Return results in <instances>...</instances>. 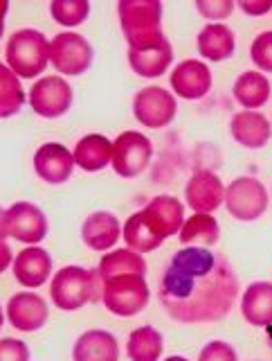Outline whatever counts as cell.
<instances>
[{"instance_id":"1","label":"cell","mask_w":272,"mask_h":361,"mask_svg":"<svg viewBox=\"0 0 272 361\" xmlns=\"http://www.w3.org/2000/svg\"><path fill=\"white\" fill-rule=\"evenodd\" d=\"M157 296L162 310L178 323H216L232 312L239 278L223 253L185 246L164 267Z\"/></svg>"},{"instance_id":"2","label":"cell","mask_w":272,"mask_h":361,"mask_svg":"<svg viewBox=\"0 0 272 361\" xmlns=\"http://www.w3.org/2000/svg\"><path fill=\"white\" fill-rule=\"evenodd\" d=\"M117 14L129 50L153 48L164 39L160 0H119Z\"/></svg>"},{"instance_id":"3","label":"cell","mask_w":272,"mask_h":361,"mask_svg":"<svg viewBox=\"0 0 272 361\" xmlns=\"http://www.w3.org/2000/svg\"><path fill=\"white\" fill-rule=\"evenodd\" d=\"M101 287L104 280L97 269L70 264L54 274L50 282V298L59 310L77 312L88 302L101 300Z\"/></svg>"},{"instance_id":"4","label":"cell","mask_w":272,"mask_h":361,"mask_svg":"<svg viewBox=\"0 0 272 361\" xmlns=\"http://www.w3.org/2000/svg\"><path fill=\"white\" fill-rule=\"evenodd\" d=\"M7 66L22 79H32L41 73L50 63V43L45 34L39 30H16L7 39Z\"/></svg>"},{"instance_id":"5","label":"cell","mask_w":272,"mask_h":361,"mask_svg":"<svg viewBox=\"0 0 272 361\" xmlns=\"http://www.w3.org/2000/svg\"><path fill=\"white\" fill-rule=\"evenodd\" d=\"M149 285L144 276H115L104 280L101 302L115 316H135L149 305Z\"/></svg>"},{"instance_id":"6","label":"cell","mask_w":272,"mask_h":361,"mask_svg":"<svg viewBox=\"0 0 272 361\" xmlns=\"http://www.w3.org/2000/svg\"><path fill=\"white\" fill-rule=\"evenodd\" d=\"M268 190L254 176H239L225 188V208L236 221H257L268 210Z\"/></svg>"},{"instance_id":"7","label":"cell","mask_w":272,"mask_h":361,"mask_svg":"<svg viewBox=\"0 0 272 361\" xmlns=\"http://www.w3.org/2000/svg\"><path fill=\"white\" fill-rule=\"evenodd\" d=\"M93 45L77 32H61L50 41V63L59 75H84L93 66Z\"/></svg>"},{"instance_id":"8","label":"cell","mask_w":272,"mask_h":361,"mask_svg":"<svg viewBox=\"0 0 272 361\" xmlns=\"http://www.w3.org/2000/svg\"><path fill=\"white\" fill-rule=\"evenodd\" d=\"M153 142L140 131H124L112 142V169L122 178L140 176L151 163Z\"/></svg>"},{"instance_id":"9","label":"cell","mask_w":272,"mask_h":361,"mask_svg":"<svg viewBox=\"0 0 272 361\" xmlns=\"http://www.w3.org/2000/svg\"><path fill=\"white\" fill-rule=\"evenodd\" d=\"M30 104L41 118H61L72 106V86L59 75H45L30 88Z\"/></svg>"},{"instance_id":"10","label":"cell","mask_w":272,"mask_h":361,"mask_svg":"<svg viewBox=\"0 0 272 361\" xmlns=\"http://www.w3.org/2000/svg\"><path fill=\"white\" fill-rule=\"evenodd\" d=\"M176 97L162 86H146L133 97V116L149 129H162L176 118Z\"/></svg>"},{"instance_id":"11","label":"cell","mask_w":272,"mask_h":361,"mask_svg":"<svg viewBox=\"0 0 272 361\" xmlns=\"http://www.w3.org/2000/svg\"><path fill=\"white\" fill-rule=\"evenodd\" d=\"M5 228L9 237L34 246L48 235V217L37 203L18 201L5 210Z\"/></svg>"},{"instance_id":"12","label":"cell","mask_w":272,"mask_h":361,"mask_svg":"<svg viewBox=\"0 0 272 361\" xmlns=\"http://www.w3.org/2000/svg\"><path fill=\"white\" fill-rule=\"evenodd\" d=\"M142 214L146 224L151 226V231L164 242L167 237L180 233L185 224V206L183 201L176 199L174 195H160L153 197L146 206L142 208Z\"/></svg>"},{"instance_id":"13","label":"cell","mask_w":272,"mask_h":361,"mask_svg":"<svg viewBox=\"0 0 272 361\" xmlns=\"http://www.w3.org/2000/svg\"><path fill=\"white\" fill-rule=\"evenodd\" d=\"M48 302L34 291H18L7 302V321L18 332H37L48 323Z\"/></svg>"},{"instance_id":"14","label":"cell","mask_w":272,"mask_h":361,"mask_svg":"<svg viewBox=\"0 0 272 361\" xmlns=\"http://www.w3.org/2000/svg\"><path fill=\"white\" fill-rule=\"evenodd\" d=\"M75 169V156L59 142H45L34 154V172L50 185H61Z\"/></svg>"},{"instance_id":"15","label":"cell","mask_w":272,"mask_h":361,"mask_svg":"<svg viewBox=\"0 0 272 361\" xmlns=\"http://www.w3.org/2000/svg\"><path fill=\"white\" fill-rule=\"evenodd\" d=\"M185 201L191 210L202 214H209L216 208H221V203H225V188L221 183V178L214 172H209V169H198L187 180Z\"/></svg>"},{"instance_id":"16","label":"cell","mask_w":272,"mask_h":361,"mask_svg":"<svg viewBox=\"0 0 272 361\" xmlns=\"http://www.w3.org/2000/svg\"><path fill=\"white\" fill-rule=\"evenodd\" d=\"M169 84L183 99H200L212 90V71L200 59H185L174 68Z\"/></svg>"},{"instance_id":"17","label":"cell","mask_w":272,"mask_h":361,"mask_svg":"<svg viewBox=\"0 0 272 361\" xmlns=\"http://www.w3.org/2000/svg\"><path fill=\"white\" fill-rule=\"evenodd\" d=\"M14 278L25 289H37L45 285L52 274V257L41 246H27L14 257Z\"/></svg>"},{"instance_id":"18","label":"cell","mask_w":272,"mask_h":361,"mask_svg":"<svg viewBox=\"0 0 272 361\" xmlns=\"http://www.w3.org/2000/svg\"><path fill=\"white\" fill-rule=\"evenodd\" d=\"M230 133L245 149H261L270 140L272 127L261 111H239L230 120Z\"/></svg>"},{"instance_id":"19","label":"cell","mask_w":272,"mask_h":361,"mask_svg":"<svg viewBox=\"0 0 272 361\" xmlns=\"http://www.w3.org/2000/svg\"><path fill=\"white\" fill-rule=\"evenodd\" d=\"M122 237V226L117 217L108 210H97L88 214L82 226V240L88 248H93L97 253L110 251Z\"/></svg>"},{"instance_id":"20","label":"cell","mask_w":272,"mask_h":361,"mask_svg":"<svg viewBox=\"0 0 272 361\" xmlns=\"http://www.w3.org/2000/svg\"><path fill=\"white\" fill-rule=\"evenodd\" d=\"M72 361H119L117 338L106 330H88L72 345Z\"/></svg>"},{"instance_id":"21","label":"cell","mask_w":272,"mask_h":361,"mask_svg":"<svg viewBox=\"0 0 272 361\" xmlns=\"http://www.w3.org/2000/svg\"><path fill=\"white\" fill-rule=\"evenodd\" d=\"M241 314L243 319L254 327L272 325V282L259 280L252 282L241 296Z\"/></svg>"},{"instance_id":"22","label":"cell","mask_w":272,"mask_h":361,"mask_svg":"<svg viewBox=\"0 0 272 361\" xmlns=\"http://www.w3.org/2000/svg\"><path fill=\"white\" fill-rule=\"evenodd\" d=\"M75 165L84 172H101L112 161V142L101 133H88L75 147Z\"/></svg>"},{"instance_id":"23","label":"cell","mask_w":272,"mask_h":361,"mask_svg":"<svg viewBox=\"0 0 272 361\" xmlns=\"http://www.w3.org/2000/svg\"><path fill=\"white\" fill-rule=\"evenodd\" d=\"M236 39L225 23H209L198 34V52L207 61H225L234 54Z\"/></svg>"},{"instance_id":"24","label":"cell","mask_w":272,"mask_h":361,"mask_svg":"<svg viewBox=\"0 0 272 361\" xmlns=\"http://www.w3.org/2000/svg\"><path fill=\"white\" fill-rule=\"evenodd\" d=\"M174 61V48L164 37L157 45L146 50H129V63L135 75L140 77H160Z\"/></svg>"},{"instance_id":"25","label":"cell","mask_w":272,"mask_h":361,"mask_svg":"<svg viewBox=\"0 0 272 361\" xmlns=\"http://www.w3.org/2000/svg\"><path fill=\"white\" fill-rule=\"evenodd\" d=\"M232 95L245 111H257L270 99V82L264 73L245 71L236 77V82L232 86Z\"/></svg>"},{"instance_id":"26","label":"cell","mask_w":272,"mask_h":361,"mask_svg":"<svg viewBox=\"0 0 272 361\" xmlns=\"http://www.w3.org/2000/svg\"><path fill=\"white\" fill-rule=\"evenodd\" d=\"M221 237L219 221L212 214L194 212L185 219L183 228L178 233V240L183 246H214Z\"/></svg>"},{"instance_id":"27","label":"cell","mask_w":272,"mask_h":361,"mask_svg":"<svg viewBox=\"0 0 272 361\" xmlns=\"http://www.w3.org/2000/svg\"><path fill=\"white\" fill-rule=\"evenodd\" d=\"M97 271L101 280H108L115 276H144L146 262L142 253H135L131 248H115L112 253H106L101 257Z\"/></svg>"},{"instance_id":"28","label":"cell","mask_w":272,"mask_h":361,"mask_svg":"<svg viewBox=\"0 0 272 361\" xmlns=\"http://www.w3.org/2000/svg\"><path fill=\"white\" fill-rule=\"evenodd\" d=\"M162 334L151 325H142L129 334L127 353L131 361H160L162 357Z\"/></svg>"},{"instance_id":"29","label":"cell","mask_w":272,"mask_h":361,"mask_svg":"<svg viewBox=\"0 0 272 361\" xmlns=\"http://www.w3.org/2000/svg\"><path fill=\"white\" fill-rule=\"evenodd\" d=\"M122 237H124V242H127V246L135 253H151L162 244L160 237H157L151 231V226L146 224L142 210L133 212L127 219V224H124V228H122Z\"/></svg>"},{"instance_id":"30","label":"cell","mask_w":272,"mask_h":361,"mask_svg":"<svg viewBox=\"0 0 272 361\" xmlns=\"http://www.w3.org/2000/svg\"><path fill=\"white\" fill-rule=\"evenodd\" d=\"M25 104V90L20 86L18 75L0 61V120L11 118Z\"/></svg>"},{"instance_id":"31","label":"cell","mask_w":272,"mask_h":361,"mask_svg":"<svg viewBox=\"0 0 272 361\" xmlns=\"http://www.w3.org/2000/svg\"><path fill=\"white\" fill-rule=\"evenodd\" d=\"M50 14L56 23H61V25L77 27L88 18L90 3L88 0H52Z\"/></svg>"},{"instance_id":"32","label":"cell","mask_w":272,"mask_h":361,"mask_svg":"<svg viewBox=\"0 0 272 361\" xmlns=\"http://www.w3.org/2000/svg\"><path fill=\"white\" fill-rule=\"evenodd\" d=\"M250 59L257 71L272 73V30L261 32L250 45Z\"/></svg>"},{"instance_id":"33","label":"cell","mask_w":272,"mask_h":361,"mask_svg":"<svg viewBox=\"0 0 272 361\" xmlns=\"http://www.w3.org/2000/svg\"><path fill=\"white\" fill-rule=\"evenodd\" d=\"M234 7L236 5L232 0H196V9L214 23H223V18H230Z\"/></svg>"},{"instance_id":"34","label":"cell","mask_w":272,"mask_h":361,"mask_svg":"<svg viewBox=\"0 0 272 361\" xmlns=\"http://www.w3.org/2000/svg\"><path fill=\"white\" fill-rule=\"evenodd\" d=\"M198 361H239V355L228 341H209L198 353Z\"/></svg>"},{"instance_id":"35","label":"cell","mask_w":272,"mask_h":361,"mask_svg":"<svg viewBox=\"0 0 272 361\" xmlns=\"http://www.w3.org/2000/svg\"><path fill=\"white\" fill-rule=\"evenodd\" d=\"M0 361H30V348L20 338H0Z\"/></svg>"},{"instance_id":"36","label":"cell","mask_w":272,"mask_h":361,"mask_svg":"<svg viewBox=\"0 0 272 361\" xmlns=\"http://www.w3.org/2000/svg\"><path fill=\"white\" fill-rule=\"evenodd\" d=\"M239 9L247 16H264L272 9V0H239Z\"/></svg>"},{"instance_id":"37","label":"cell","mask_w":272,"mask_h":361,"mask_svg":"<svg viewBox=\"0 0 272 361\" xmlns=\"http://www.w3.org/2000/svg\"><path fill=\"white\" fill-rule=\"evenodd\" d=\"M14 264V255H11V248L7 244V237H0V274L9 267Z\"/></svg>"},{"instance_id":"38","label":"cell","mask_w":272,"mask_h":361,"mask_svg":"<svg viewBox=\"0 0 272 361\" xmlns=\"http://www.w3.org/2000/svg\"><path fill=\"white\" fill-rule=\"evenodd\" d=\"M7 9H9V3H7V0H0V37H3V30H5V16H7Z\"/></svg>"},{"instance_id":"39","label":"cell","mask_w":272,"mask_h":361,"mask_svg":"<svg viewBox=\"0 0 272 361\" xmlns=\"http://www.w3.org/2000/svg\"><path fill=\"white\" fill-rule=\"evenodd\" d=\"M0 237H9L7 228H5V210L3 208H0Z\"/></svg>"},{"instance_id":"40","label":"cell","mask_w":272,"mask_h":361,"mask_svg":"<svg viewBox=\"0 0 272 361\" xmlns=\"http://www.w3.org/2000/svg\"><path fill=\"white\" fill-rule=\"evenodd\" d=\"M164 361H189V359H185V357H178V355H174V357H167Z\"/></svg>"},{"instance_id":"41","label":"cell","mask_w":272,"mask_h":361,"mask_svg":"<svg viewBox=\"0 0 272 361\" xmlns=\"http://www.w3.org/2000/svg\"><path fill=\"white\" fill-rule=\"evenodd\" d=\"M3 323H5V312H3V307H0V327H3Z\"/></svg>"}]
</instances>
